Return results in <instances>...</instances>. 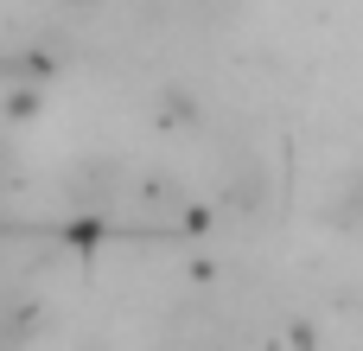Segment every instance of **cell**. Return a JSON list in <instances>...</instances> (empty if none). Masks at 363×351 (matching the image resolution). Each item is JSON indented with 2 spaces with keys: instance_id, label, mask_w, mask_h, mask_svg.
I'll use <instances>...</instances> for the list:
<instances>
[{
  "instance_id": "obj_2",
  "label": "cell",
  "mask_w": 363,
  "mask_h": 351,
  "mask_svg": "<svg viewBox=\"0 0 363 351\" xmlns=\"http://www.w3.org/2000/svg\"><path fill=\"white\" fill-rule=\"evenodd\" d=\"M57 6H70V13H83V6H96V0H57Z\"/></svg>"
},
{
  "instance_id": "obj_1",
  "label": "cell",
  "mask_w": 363,
  "mask_h": 351,
  "mask_svg": "<svg viewBox=\"0 0 363 351\" xmlns=\"http://www.w3.org/2000/svg\"><path fill=\"white\" fill-rule=\"evenodd\" d=\"M26 333H32V320H26L19 307H0V351H19Z\"/></svg>"
}]
</instances>
